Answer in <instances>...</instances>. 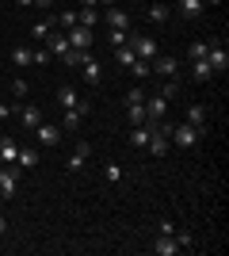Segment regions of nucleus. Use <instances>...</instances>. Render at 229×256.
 Masks as SVG:
<instances>
[{"label": "nucleus", "mask_w": 229, "mask_h": 256, "mask_svg": "<svg viewBox=\"0 0 229 256\" xmlns=\"http://www.w3.org/2000/svg\"><path fill=\"white\" fill-rule=\"evenodd\" d=\"M126 104H145V88H130V92H126Z\"/></svg>", "instance_id": "nucleus-34"}, {"label": "nucleus", "mask_w": 229, "mask_h": 256, "mask_svg": "<svg viewBox=\"0 0 229 256\" xmlns=\"http://www.w3.org/2000/svg\"><path fill=\"white\" fill-rule=\"evenodd\" d=\"M88 157H92V146H88V142H80V146L73 150V157H69L65 168H69V172H80V168L88 164Z\"/></svg>", "instance_id": "nucleus-11"}, {"label": "nucleus", "mask_w": 229, "mask_h": 256, "mask_svg": "<svg viewBox=\"0 0 229 256\" xmlns=\"http://www.w3.org/2000/svg\"><path fill=\"white\" fill-rule=\"evenodd\" d=\"M207 50L210 42H191V62H207Z\"/></svg>", "instance_id": "nucleus-31"}, {"label": "nucleus", "mask_w": 229, "mask_h": 256, "mask_svg": "<svg viewBox=\"0 0 229 256\" xmlns=\"http://www.w3.org/2000/svg\"><path fill=\"white\" fill-rule=\"evenodd\" d=\"M107 27H111V31H130V16L111 4V8H107Z\"/></svg>", "instance_id": "nucleus-12"}, {"label": "nucleus", "mask_w": 229, "mask_h": 256, "mask_svg": "<svg viewBox=\"0 0 229 256\" xmlns=\"http://www.w3.org/2000/svg\"><path fill=\"white\" fill-rule=\"evenodd\" d=\"M88 111H92V104H84V100H80L76 107H69V111H65V122H61V130H76V126L88 118Z\"/></svg>", "instance_id": "nucleus-5"}, {"label": "nucleus", "mask_w": 229, "mask_h": 256, "mask_svg": "<svg viewBox=\"0 0 229 256\" xmlns=\"http://www.w3.org/2000/svg\"><path fill=\"white\" fill-rule=\"evenodd\" d=\"M207 65L214 69V73H226L229 69V50L222 42H210V50H207Z\"/></svg>", "instance_id": "nucleus-3"}, {"label": "nucleus", "mask_w": 229, "mask_h": 256, "mask_svg": "<svg viewBox=\"0 0 229 256\" xmlns=\"http://www.w3.org/2000/svg\"><path fill=\"white\" fill-rule=\"evenodd\" d=\"M57 104H61V107L69 111V107H76V104H80V96H76L73 88H61V92H57Z\"/></svg>", "instance_id": "nucleus-26"}, {"label": "nucleus", "mask_w": 229, "mask_h": 256, "mask_svg": "<svg viewBox=\"0 0 229 256\" xmlns=\"http://www.w3.org/2000/svg\"><path fill=\"white\" fill-rule=\"evenodd\" d=\"M126 115H130V122H134V126L149 122V115H145V104H126Z\"/></svg>", "instance_id": "nucleus-23"}, {"label": "nucleus", "mask_w": 229, "mask_h": 256, "mask_svg": "<svg viewBox=\"0 0 229 256\" xmlns=\"http://www.w3.org/2000/svg\"><path fill=\"white\" fill-rule=\"evenodd\" d=\"M31 34H34V38H50V34H54V23H50V20H38L31 27Z\"/></svg>", "instance_id": "nucleus-27"}, {"label": "nucleus", "mask_w": 229, "mask_h": 256, "mask_svg": "<svg viewBox=\"0 0 229 256\" xmlns=\"http://www.w3.org/2000/svg\"><path fill=\"white\" fill-rule=\"evenodd\" d=\"M187 122L203 130V126H207V107H203V104H191V107H187Z\"/></svg>", "instance_id": "nucleus-19"}, {"label": "nucleus", "mask_w": 229, "mask_h": 256, "mask_svg": "<svg viewBox=\"0 0 229 256\" xmlns=\"http://www.w3.org/2000/svg\"><path fill=\"white\" fill-rule=\"evenodd\" d=\"M15 164H19V168H34V164H38V150H19Z\"/></svg>", "instance_id": "nucleus-24"}, {"label": "nucleus", "mask_w": 229, "mask_h": 256, "mask_svg": "<svg viewBox=\"0 0 229 256\" xmlns=\"http://www.w3.org/2000/svg\"><path fill=\"white\" fill-rule=\"evenodd\" d=\"M145 150H149L153 157H164V153L172 150V138H168V134H161V130H157V122H153V134H149V146H145Z\"/></svg>", "instance_id": "nucleus-6"}, {"label": "nucleus", "mask_w": 229, "mask_h": 256, "mask_svg": "<svg viewBox=\"0 0 229 256\" xmlns=\"http://www.w3.org/2000/svg\"><path fill=\"white\" fill-rule=\"evenodd\" d=\"M176 92H180V84H176V76H172V80H164V88H161V96H164V100H172Z\"/></svg>", "instance_id": "nucleus-35"}, {"label": "nucleus", "mask_w": 229, "mask_h": 256, "mask_svg": "<svg viewBox=\"0 0 229 256\" xmlns=\"http://www.w3.org/2000/svg\"><path fill=\"white\" fill-rule=\"evenodd\" d=\"M130 73L138 76V80H145V76L153 73V65H149V62H142V58H134V62H130Z\"/></svg>", "instance_id": "nucleus-25"}, {"label": "nucleus", "mask_w": 229, "mask_h": 256, "mask_svg": "<svg viewBox=\"0 0 229 256\" xmlns=\"http://www.w3.org/2000/svg\"><path fill=\"white\" fill-rule=\"evenodd\" d=\"M8 115H11V107H8V104H0V118H8Z\"/></svg>", "instance_id": "nucleus-40"}, {"label": "nucleus", "mask_w": 229, "mask_h": 256, "mask_svg": "<svg viewBox=\"0 0 229 256\" xmlns=\"http://www.w3.org/2000/svg\"><path fill=\"white\" fill-rule=\"evenodd\" d=\"M153 252H157V256H176V252H180V245H176V237H172V234H157V245H153Z\"/></svg>", "instance_id": "nucleus-13"}, {"label": "nucleus", "mask_w": 229, "mask_h": 256, "mask_svg": "<svg viewBox=\"0 0 229 256\" xmlns=\"http://www.w3.org/2000/svg\"><path fill=\"white\" fill-rule=\"evenodd\" d=\"M34 4H38V8H54V0H34Z\"/></svg>", "instance_id": "nucleus-41"}, {"label": "nucleus", "mask_w": 229, "mask_h": 256, "mask_svg": "<svg viewBox=\"0 0 229 256\" xmlns=\"http://www.w3.org/2000/svg\"><path fill=\"white\" fill-rule=\"evenodd\" d=\"M99 4H103V8H111V4H115V0H99Z\"/></svg>", "instance_id": "nucleus-44"}, {"label": "nucleus", "mask_w": 229, "mask_h": 256, "mask_svg": "<svg viewBox=\"0 0 229 256\" xmlns=\"http://www.w3.org/2000/svg\"><path fill=\"white\" fill-rule=\"evenodd\" d=\"M19 118H23V126H38V122H42V111H38V107H34V104H23L19 107Z\"/></svg>", "instance_id": "nucleus-15"}, {"label": "nucleus", "mask_w": 229, "mask_h": 256, "mask_svg": "<svg viewBox=\"0 0 229 256\" xmlns=\"http://www.w3.org/2000/svg\"><path fill=\"white\" fill-rule=\"evenodd\" d=\"M15 192H19V172L11 168V164H4V168H0V195L11 199Z\"/></svg>", "instance_id": "nucleus-4"}, {"label": "nucleus", "mask_w": 229, "mask_h": 256, "mask_svg": "<svg viewBox=\"0 0 229 256\" xmlns=\"http://www.w3.org/2000/svg\"><path fill=\"white\" fill-rule=\"evenodd\" d=\"M11 62H15V65H34V62H31V50H27V46H15V50H11Z\"/></svg>", "instance_id": "nucleus-30"}, {"label": "nucleus", "mask_w": 229, "mask_h": 256, "mask_svg": "<svg viewBox=\"0 0 229 256\" xmlns=\"http://www.w3.org/2000/svg\"><path fill=\"white\" fill-rule=\"evenodd\" d=\"M149 134H153V122H142V126H134V130H130V146L145 150V146H149Z\"/></svg>", "instance_id": "nucleus-14"}, {"label": "nucleus", "mask_w": 229, "mask_h": 256, "mask_svg": "<svg viewBox=\"0 0 229 256\" xmlns=\"http://www.w3.org/2000/svg\"><path fill=\"white\" fill-rule=\"evenodd\" d=\"M34 130H38V142H42L46 150H54L57 142H61V126H54V122H38Z\"/></svg>", "instance_id": "nucleus-10"}, {"label": "nucleus", "mask_w": 229, "mask_h": 256, "mask_svg": "<svg viewBox=\"0 0 229 256\" xmlns=\"http://www.w3.org/2000/svg\"><path fill=\"white\" fill-rule=\"evenodd\" d=\"M57 23H61V27H76V12H73V8L61 12V16H57Z\"/></svg>", "instance_id": "nucleus-36"}, {"label": "nucleus", "mask_w": 229, "mask_h": 256, "mask_svg": "<svg viewBox=\"0 0 229 256\" xmlns=\"http://www.w3.org/2000/svg\"><path fill=\"white\" fill-rule=\"evenodd\" d=\"M15 157H19V146L11 138H0V160H4V164H15Z\"/></svg>", "instance_id": "nucleus-17"}, {"label": "nucleus", "mask_w": 229, "mask_h": 256, "mask_svg": "<svg viewBox=\"0 0 229 256\" xmlns=\"http://www.w3.org/2000/svg\"><path fill=\"white\" fill-rule=\"evenodd\" d=\"M203 8H207L203 0H180V16H187V20H199Z\"/></svg>", "instance_id": "nucleus-20"}, {"label": "nucleus", "mask_w": 229, "mask_h": 256, "mask_svg": "<svg viewBox=\"0 0 229 256\" xmlns=\"http://www.w3.org/2000/svg\"><path fill=\"white\" fill-rule=\"evenodd\" d=\"M107 180H111V184L122 180V168H119V164H107Z\"/></svg>", "instance_id": "nucleus-38"}, {"label": "nucleus", "mask_w": 229, "mask_h": 256, "mask_svg": "<svg viewBox=\"0 0 229 256\" xmlns=\"http://www.w3.org/2000/svg\"><path fill=\"white\" fill-rule=\"evenodd\" d=\"M61 62H65V65H73V69H80V65L88 62V50H73V46H69V50L61 54Z\"/></svg>", "instance_id": "nucleus-21"}, {"label": "nucleus", "mask_w": 229, "mask_h": 256, "mask_svg": "<svg viewBox=\"0 0 229 256\" xmlns=\"http://www.w3.org/2000/svg\"><path fill=\"white\" fill-rule=\"evenodd\" d=\"M134 58H138V54H134L130 46H115V62H119V65H126V69H130Z\"/></svg>", "instance_id": "nucleus-28"}, {"label": "nucleus", "mask_w": 229, "mask_h": 256, "mask_svg": "<svg viewBox=\"0 0 229 256\" xmlns=\"http://www.w3.org/2000/svg\"><path fill=\"white\" fill-rule=\"evenodd\" d=\"M203 4H222V0H203Z\"/></svg>", "instance_id": "nucleus-45"}, {"label": "nucleus", "mask_w": 229, "mask_h": 256, "mask_svg": "<svg viewBox=\"0 0 229 256\" xmlns=\"http://www.w3.org/2000/svg\"><path fill=\"white\" fill-rule=\"evenodd\" d=\"M199 138H203V130L191 126V122H180V126H172V142L180 146V150H191Z\"/></svg>", "instance_id": "nucleus-2"}, {"label": "nucleus", "mask_w": 229, "mask_h": 256, "mask_svg": "<svg viewBox=\"0 0 229 256\" xmlns=\"http://www.w3.org/2000/svg\"><path fill=\"white\" fill-rule=\"evenodd\" d=\"M31 62L34 65H46V62H50V50H46V46H34V50H31Z\"/></svg>", "instance_id": "nucleus-32"}, {"label": "nucleus", "mask_w": 229, "mask_h": 256, "mask_svg": "<svg viewBox=\"0 0 229 256\" xmlns=\"http://www.w3.org/2000/svg\"><path fill=\"white\" fill-rule=\"evenodd\" d=\"M80 69H84V80H88V84H99V80H103V65H99V62H92V58H88V62L80 65Z\"/></svg>", "instance_id": "nucleus-18"}, {"label": "nucleus", "mask_w": 229, "mask_h": 256, "mask_svg": "<svg viewBox=\"0 0 229 256\" xmlns=\"http://www.w3.org/2000/svg\"><path fill=\"white\" fill-rule=\"evenodd\" d=\"M46 50H50V58H61V54H65L69 50V38H65V34H50V38H46Z\"/></svg>", "instance_id": "nucleus-16"}, {"label": "nucleus", "mask_w": 229, "mask_h": 256, "mask_svg": "<svg viewBox=\"0 0 229 256\" xmlns=\"http://www.w3.org/2000/svg\"><path fill=\"white\" fill-rule=\"evenodd\" d=\"M153 73L157 76H164V80H172L176 73H180V62H176V58H161V54H157V58H153Z\"/></svg>", "instance_id": "nucleus-7"}, {"label": "nucleus", "mask_w": 229, "mask_h": 256, "mask_svg": "<svg viewBox=\"0 0 229 256\" xmlns=\"http://www.w3.org/2000/svg\"><path fill=\"white\" fill-rule=\"evenodd\" d=\"M191 76H195L199 84H207L210 76H214V69H210V65H207V62H191Z\"/></svg>", "instance_id": "nucleus-22"}, {"label": "nucleus", "mask_w": 229, "mask_h": 256, "mask_svg": "<svg viewBox=\"0 0 229 256\" xmlns=\"http://www.w3.org/2000/svg\"><path fill=\"white\" fill-rule=\"evenodd\" d=\"M168 16H172V8H168V4H153V8H149V20H153V23H164Z\"/></svg>", "instance_id": "nucleus-29"}, {"label": "nucleus", "mask_w": 229, "mask_h": 256, "mask_svg": "<svg viewBox=\"0 0 229 256\" xmlns=\"http://www.w3.org/2000/svg\"><path fill=\"white\" fill-rule=\"evenodd\" d=\"M80 8H99V0H80Z\"/></svg>", "instance_id": "nucleus-39"}, {"label": "nucleus", "mask_w": 229, "mask_h": 256, "mask_svg": "<svg viewBox=\"0 0 229 256\" xmlns=\"http://www.w3.org/2000/svg\"><path fill=\"white\" fill-rule=\"evenodd\" d=\"M145 115H149V122H161V118L168 115V100L164 96H145Z\"/></svg>", "instance_id": "nucleus-9"}, {"label": "nucleus", "mask_w": 229, "mask_h": 256, "mask_svg": "<svg viewBox=\"0 0 229 256\" xmlns=\"http://www.w3.org/2000/svg\"><path fill=\"white\" fill-rule=\"evenodd\" d=\"M126 46H130L134 54H138V58H142V62H153V58H157V42H153L149 34H138V31H126Z\"/></svg>", "instance_id": "nucleus-1"}, {"label": "nucleus", "mask_w": 229, "mask_h": 256, "mask_svg": "<svg viewBox=\"0 0 229 256\" xmlns=\"http://www.w3.org/2000/svg\"><path fill=\"white\" fill-rule=\"evenodd\" d=\"M11 96H15V100H27V80H23V76H19V80H11Z\"/></svg>", "instance_id": "nucleus-33"}, {"label": "nucleus", "mask_w": 229, "mask_h": 256, "mask_svg": "<svg viewBox=\"0 0 229 256\" xmlns=\"http://www.w3.org/2000/svg\"><path fill=\"white\" fill-rule=\"evenodd\" d=\"M107 42H111V46H126V31H111Z\"/></svg>", "instance_id": "nucleus-37"}, {"label": "nucleus", "mask_w": 229, "mask_h": 256, "mask_svg": "<svg viewBox=\"0 0 229 256\" xmlns=\"http://www.w3.org/2000/svg\"><path fill=\"white\" fill-rule=\"evenodd\" d=\"M69 46H73V50H88V46H92V27H80V23H76V27H69Z\"/></svg>", "instance_id": "nucleus-8"}, {"label": "nucleus", "mask_w": 229, "mask_h": 256, "mask_svg": "<svg viewBox=\"0 0 229 256\" xmlns=\"http://www.w3.org/2000/svg\"><path fill=\"white\" fill-rule=\"evenodd\" d=\"M4 230H8V218H4V214H0V237H4Z\"/></svg>", "instance_id": "nucleus-42"}, {"label": "nucleus", "mask_w": 229, "mask_h": 256, "mask_svg": "<svg viewBox=\"0 0 229 256\" xmlns=\"http://www.w3.org/2000/svg\"><path fill=\"white\" fill-rule=\"evenodd\" d=\"M15 4H23V8H31V4H34V0H15Z\"/></svg>", "instance_id": "nucleus-43"}]
</instances>
